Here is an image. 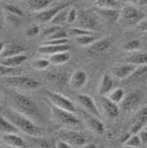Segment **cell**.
Returning <instances> with one entry per match:
<instances>
[{"label":"cell","instance_id":"cell-1","mask_svg":"<svg viewBox=\"0 0 147 148\" xmlns=\"http://www.w3.org/2000/svg\"><path fill=\"white\" fill-rule=\"evenodd\" d=\"M7 96H8L9 103L13 110H16L19 113L30 117L34 122L41 123L43 121L42 113L40 111L39 106L31 97L27 96L25 94L16 92V91L7 92Z\"/></svg>","mask_w":147,"mask_h":148},{"label":"cell","instance_id":"cell-2","mask_svg":"<svg viewBox=\"0 0 147 148\" xmlns=\"http://www.w3.org/2000/svg\"><path fill=\"white\" fill-rule=\"evenodd\" d=\"M2 113H3V116L8 118L22 133L32 136L34 138H40L43 136L42 128L30 117L19 113L13 108H5L2 110Z\"/></svg>","mask_w":147,"mask_h":148},{"label":"cell","instance_id":"cell-3","mask_svg":"<svg viewBox=\"0 0 147 148\" xmlns=\"http://www.w3.org/2000/svg\"><path fill=\"white\" fill-rule=\"evenodd\" d=\"M51 117L55 123L62 125L64 128L76 130V128H80L82 125L79 117L75 115V113L60 108L55 105L51 106Z\"/></svg>","mask_w":147,"mask_h":148},{"label":"cell","instance_id":"cell-4","mask_svg":"<svg viewBox=\"0 0 147 148\" xmlns=\"http://www.w3.org/2000/svg\"><path fill=\"white\" fill-rule=\"evenodd\" d=\"M3 84L12 88H22V90H37L40 87V83L36 79L22 74L7 76L3 79Z\"/></svg>","mask_w":147,"mask_h":148},{"label":"cell","instance_id":"cell-5","mask_svg":"<svg viewBox=\"0 0 147 148\" xmlns=\"http://www.w3.org/2000/svg\"><path fill=\"white\" fill-rule=\"evenodd\" d=\"M145 13L138 10L133 5H127L121 10V16L118 19V22L124 27H132L137 25L142 20L145 19Z\"/></svg>","mask_w":147,"mask_h":148},{"label":"cell","instance_id":"cell-6","mask_svg":"<svg viewBox=\"0 0 147 148\" xmlns=\"http://www.w3.org/2000/svg\"><path fill=\"white\" fill-rule=\"evenodd\" d=\"M75 23L78 27L90 31L98 30L100 28V21L96 13L92 12L90 10H79Z\"/></svg>","mask_w":147,"mask_h":148},{"label":"cell","instance_id":"cell-7","mask_svg":"<svg viewBox=\"0 0 147 148\" xmlns=\"http://www.w3.org/2000/svg\"><path fill=\"white\" fill-rule=\"evenodd\" d=\"M59 136L61 137V139L69 143L71 148L84 147L87 143V138L85 136L80 132L72 130V128H63L59 132Z\"/></svg>","mask_w":147,"mask_h":148},{"label":"cell","instance_id":"cell-8","mask_svg":"<svg viewBox=\"0 0 147 148\" xmlns=\"http://www.w3.org/2000/svg\"><path fill=\"white\" fill-rule=\"evenodd\" d=\"M47 96L50 99V102L53 105L63 108V110H67L72 113H76V106L73 102L70 99H67V96L62 95L60 93H54V92H47Z\"/></svg>","mask_w":147,"mask_h":148},{"label":"cell","instance_id":"cell-9","mask_svg":"<svg viewBox=\"0 0 147 148\" xmlns=\"http://www.w3.org/2000/svg\"><path fill=\"white\" fill-rule=\"evenodd\" d=\"M76 101L89 114L94 115L98 118L101 117V113H100L98 105L91 96H89L86 94H79V95H76Z\"/></svg>","mask_w":147,"mask_h":148},{"label":"cell","instance_id":"cell-10","mask_svg":"<svg viewBox=\"0 0 147 148\" xmlns=\"http://www.w3.org/2000/svg\"><path fill=\"white\" fill-rule=\"evenodd\" d=\"M100 106L106 117L115 118L120 115V106L115 102L111 101L107 96H101L100 99Z\"/></svg>","mask_w":147,"mask_h":148},{"label":"cell","instance_id":"cell-11","mask_svg":"<svg viewBox=\"0 0 147 148\" xmlns=\"http://www.w3.org/2000/svg\"><path fill=\"white\" fill-rule=\"evenodd\" d=\"M87 80H89V77H87V74H86L85 71H83L81 69H78V70H75L72 73L69 83H70V86L72 87V88L80 90V88H82L85 85Z\"/></svg>","mask_w":147,"mask_h":148},{"label":"cell","instance_id":"cell-12","mask_svg":"<svg viewBox=\"0 0 147 148\" xmlns=\"http://www.w3.org/2000/svg\"><path fill=\"white\" fill-rule=\"evenodd\" d=\"M96 13L98 17H101L109 22H115L120 19L121 10L117 8H98Z\"/></svg>","mask_w":147,"mask_h":148},{"label":"cell","instance_id":"cell-13","mask_svg":"<svg viewBox=\"0 0 147 148\" xmlns=\"http://www.w3.org/2000/svg\"><path fill=\"white\" fill-rule=\"evenodd\" d=\"M136 66L137 65L132 64V63H127V64H124V65H118V66L112 69V73L117 79L125 80V79H128L129 75L134 72Z\"/></svg>","mask_w":147,"mask_h":148},{"label":"cell","instance_id":"cell-14","mask_svg":"<svg viewBox=\"0 0 147 148\" xmlns=\"http://www.w3.org/2000/svg\"><path fill=\"white\" fill-rule=\"evenodd\" d=\"M84 119H85V123H86V125H87V127L91 130H93L94 133L100 134V135L104 134V132H105L104 124L101 122V119L98 117L87 113V115L84 116Z\"/></svg>","mask_w":147,"mask_h":148},{"label":"cell","instance_id":"cell-15","mask_svg":"<svg viewBox=\"0 0 147 148\" xmlns=\"http://www.w3.org/2000/svg\"><path fill=\"white\" fill-rule=\"evenodd\" d=\"M67 6H69V3H67V5H62V6L53 7V8H47V9H44V10L40 11V12H37V20H39V21L42 22V23L50 22L56 13Z\"/></svg>","mask_w":147,"mask_h":148},{"label":"cell","instance_id":"cell-16","mask_svg":"<svg viewBox=\"0 0 147 148\" xmlns=\"http://www.w3.org/2000/svg\"><path fill=\"white\" fill-rule=\"evenodd\" d=\"M1 139L3 140L7 146L13 148H23L25 147V142L18 136L16 133H11V134H2L1 135Z\"/></svg>","mask_w":147,"mask_h":148},{"label":"cell","instance_id":"cell-17","mask_svg":"<svg viewBox=\"0 0 147 148\" xmlns=\"http://www.w3.org/2000/svg\"><path fill=\"white\" fill-rule=\"evenodd\" d=\"M70 50V45L69 43L60 44V45H53V44H44L43 43L41 47H39L38 52L41 54H47V56H52L59 52H63V51H69Z\"/></svg>","mask_w":147,"mask_h":148},{"label":"cell","instance_id":"cell-18","mask_svg":"<svg viewBox=\"0 0 147 148\" xmlns=\"http://www.w3.org/2000/svg\"><path fill=\"white\" fill-rule=\"evenodd\" d=\"M25 48L23 47L22 43L12 42V43L7 44L0 56H1V58H8V56H17V54H21V53H25Z\"/></svg>","mask_w":147,"mask_h":148},{"label":"cell","instance_id":"cell-19","mask_svg":"<svg viewBox=\"0 0 147 148\" xmlns=\"http://www.w3.org/2000/svg\"><path fill=\"white\" fill-rule=\"evenodd\" d=\"M113 88H114L113 79L111 77L109 74L103 75L102 80L100 82V86H98V94H100V96H106Z\"/></svg>","mask_w":147,"mask_h":148},{"label":"cell","instance_id":"cell-20","mask_svg":"<svg viewBox=\"0 0 147 148\" xmlns=\"http://www.w3.org/2000/svg\"><path fill=\"white\" fill-rule=\"evenodd\" d=\"M139 99H141V95L138 93L136 92L129 93L127 95H125L124 99L121 102L122 108H124L125 111H128V110L134 108L135 106L139 103Z\"/></svg>","mask_w":147,"mask_h":148},{"label":"cell","instance_id":"cell-21","mask_svg":"<svg viewBox=\"0 0 147 148\" xmlns=\"http://www.w3.org/2000/svg\"><path fill=\"white\" fill-rule=\"evenodd\" d=\"M111 44H112V41L109 38H105V39H100V40H96L94 43H92L90 45V52L92 53H101V52H104L106 50L110 49Z\"/></svg>","mask_w":147,"mask_h":148},{"label":"cell","instance_id":"cell-22","mask_svg":"<svg viewBox=\"0 0 147 148\" xmlns=\"http://www.w3.org/2000/svg\"><path fill=\"white\" fill-rule=\"evenodd\" d=\"M25 61H27V56L25 53H21V54H17V56L2 58L0 64L8 65V66H21Z\"/></svg>","mask_w":147,"mask_h":148},{"label":"cell","instance_id":"cell-23","mask_svg":"<svg viewBox=\"0 0 147 148\" xmlns=\"http://www.w3.org/2000/svg\"><path fill=\"white\" fill-rule=\"evenodd\" d=\"M147 79V64L145 65H137L134 72L129 75L128 81L133 83H139Z\"/></svg>","mask_w":147,"mask_h":148},{"label":"cell","instance_id":"cell-24","mask_svg":"<svg viewBox=\"0 0 147 148\" xmlns=\"http://www.w3.org/2000/svg\"><path fill=\"white\" fill-rule=\"evenodd\" d=\"M19 130L13 125L9 119L2 115H0V134H18Z\"/></svg>","mask_w":147,"mask_h":148},{"label":"cell","instance_id":"cell-25","mask_svg":"<svg viewBox=\"0 0 147 148\" xmlns=\"http://www.w3.org/2000/svg\"><path fill=\"white\" fill-rule=\"evenodd\" d=\"M52 0H28V7L34 12H40L44 9L49 8Z\"/></svg>","mask_w":147,"mask_h":148},{"label":"cell","instance_id":"cell-26","mask_svg":"<svg viewBox=\"0 0 147 148\" xmlns=\"http://www.w3.org/2000/svg\"><path fill=\"white\" fill-rule=\"evenodd\" d=\"M69 10H70V5L67 7H64L63 9H61V10H60V11L52 18V20L50 21L51 25H61L62 23L67 22V13H69Z\"/></svg>","mask_w":147,"mask_h":148},{"label":"cell","instance_id":"cell-27","mask_svg":"<svg viewBox=\"0 0 147 148\" xmlns=\"http://www.w3.org/2000/svg\"><path fill=\"white\" fill-rule=\"evenodd\" d=\"M69 60H70V53H69V51H63V52H59V53L52 54V56H50V59H49L50 63H52L54 65L64 64V63L69 62Z\"/></svg>","mask_w":147,"mask_h":148},{"label":"cell","instance_id":"cell-28","mask_svg":"<svg viewBox=\"0 0 147 148\" xmlns=\"http://www.w3.org/2000/svg\"><path fill=\"white\" fill-rule=\"evenodd\" d=\"M21 72L22 70L20 66H8V65L0 64V76L1 77L18 75V74H21Z\"/></svg>","mask_w":147,"mask_h":148},{"label":"cell","instance_id":"cell-29","mask_svg":"<svg viewBox=\"0 0 147 148\" xmlns=\"http://www.w3.org/2000/svg\"><path fill=\"white\" fill-rule=\"evenodd\" d=\"M127 62L135 65H145L147 64V52H136L129 56Z\"/></svg>","mask_w":147,"mask_h":148},{"label":"cell","instance_id":"cell-30","mask_svg":"<svg viewBox=\"0 0 147 148\" xmlns=\"http://www.w3.org/2000/svg\"><path fill=\"white\" fill-rule=\"evenodd\" d=\"M106 96H107L111 101L115 102L116 104H121V102H122L123 99H124V97H125V92H124V90L121 88V87H116V88H113Z\"/></svg>","mask_w":147,"mask_h":148},{"label":"cell","instance_id":"cell-31","mask_svg":"<svg viewBox=\"0 0 147 148\" xmlns=\"http://www.w3.org/2000/svg\"><path fill=\"white\" fill-rule=\"evenodd\" d=\"M98 40V37L94 34H85V36H80V37L75 38V41L79 44L83 45V47H90L92 43H94Z\"/></svg>","mask_w":147,"mask_h":148},{"label":"cell","instance_id":"cell-32","mask_svg":"<svg viewBox=\"0 0 147 148\" xmlns=\"http://www.w3.org/2000/svg\"><path fill=\"white\" fill-rule=\"evenodd\" d=\"M124 145H125L126 147L138 148V147H141L143 144H142V140H141V138H139V135H138V134H132V135L129 136L128 138L124 142Z\"/></svg>","mask_w":147,"mask_h":148},{"label":"cell","instance_id":"cell-33","mask_svg":"<svg viewBox=\"0 0 147 148\" xmlns=\"http://www.w3.org/2000/svg\"><path fill=\"white\" fill-rule=\"evenodd\" d=\"M142 43L139 40L134 39V40H129L126 43L123 44V49L125 51H129V52H134V51H138L141 49Z\"/></svg>","mask_w":147,"mask_h":148},{"label":"cell","instance_id":"cell-34","mask_svg":"<svg viewBox=\"0 0 147 148\" xmlns=\"http://www.w3.org/2000/svg\"><path fill=\"white\" fill-rule=\"evenodd\" d=\"M69 36H72V37L76 38L80 37V36H85V34H91L92 32L90 30H86V29H83V28H80V27H73V28H70L69 30Z\"/></svg>","mask_w":147,"mask_h":148},{"label":"cell","instance_id":"cell-35","mask_svg":"<svg viewBox=\"0 0 147 148\" xmlns=\"http://www.w3.org/2000/svg\"><path fill=\"white\" fill-rule=\"evenodd\" d=\"M98 8H117L118 1L117 0H98L95 2Z\"/></svg>","mask_w":147,"mask_h":148},{"label":"cell","instance_id":"cell-36","mask_svg":"<svg viewBox=\"0 0 147 148\" xmlns=\"http://www.w3.org/2000/svg\"><path fill=\"white\" fill-rule=\"evenodd\" d=\"M49 65L50 61L45 59H37V60H33L31 63V66L36 70H45Z\"/></svg>","mask_w":147,"mask_h":148},{"label":"cell","instance_id":"cell-37","mask_svg":"<svg viewBox=\"0 0 147 148\" xmlns=\"http://www.w3.org/2000/svg\"><path fill=\"white\" fill-rule=\"evenodd\" d=\"M6 20L9 25H13V27H17V25H20V16H17V14H13V13L7 12L6 11Z\"/></svg>","mask_w":147,"mask_h":148},{"label":"cell","instance_id":"cell-38","mask_svg":"<svg viewBox=\"0 0 147 148\" xmlns=\"http://www.w3.org/2000/svg\"><path fill=\"white\" fill-rule=\"evenodd\" d=\"M5 10H6L7 12L13 13V14H17V16H20V17L23 16V11L19 7L14 6V5H6L5 6Z\"/></svg>","mask_w":147,"mask_h":148},{"label":"cell","instance_id":"cell-39","mask_svg":"<svg viewBox=\"0 0 147 148\" xmlns=\"http://www.w3.org/2000/svg\"><path fill=\"white\" fill-rule=\"evenodd\" d=\"M67 36H69L67 31H65L64 29H62V28H60L59 30L55 31L53 34H51L47 40H50V39H65V38H67Z\"/></svg>","mask_w":147,"mask_h":148},{"label":"cell","instance_id":"cell-40","mask_svg":"<svg viewBox=\"0 0 147 148\" xmlns=\"http://www.w3.org/2000/svg\"><path fill=\"white\" fill-rule=\"evenodd\" d=\"M78 18V10L75 8H70L69 13H67V22L69 23H74Z\"/></svg>","mask_w":147,"mask_h":148},{"label":"cell","instance_id":"cell-41","mask_svg":"<svg viewBox=\"0 0 147 148\" xmlns=\"http://www.w3.org/2000/svg\"><path fill=\"white\" fill-rule=\"evenodd\" d=\"M65 43H69L67 38H65V39H50V40H47L44 42V44H53V45H60V44Z\"/></svg>","mask_w":147,"mask_h":148},{"label":"cell","instance_id":"cell-42","mask_svg":"<svg viewBox=\"0 0 147 148\" xmlns=\"http://www.w3.org/2000/svg\"><path fill=\"white\" fill-rule=\"evenodd\" d=\"M60 28H61L60 25H52V27H50V28H47V29H44V31L42 32V34L45 38H47V39H48V38H49L51 34H53L55 31L59 30Z\"/></svg>","mask_w":147,"mask_h":148},{"label":"cell","instance_id":"cell-43","mask_svg":"<svg viewBox=\"0 0 147 148\" xmlns=\"http://www.w3.org/2000/svg\"><path fill=\"white\" fill-rule=\"evenodd\" d=\"M39 32H40L39 27H38V25H33V27H31V28H29L28 30L25 31V36L29 38H32V37H34V36H37Z\"/></svg>","mask_w":147,"mask_h":148},{"label":"cell","instance_id":"cell-44","mask_svg":"<svg viewBox=\"0 0 147 148\" xmlns=\"http://www.w3.org/2000/svg\"><path fill=\"white\" fill-rule=\"evenodd\" d=\"M138 135H139V138H141V140H142V144H143V145H147V130L143 128V130L138 133Z\"/></svg>","mask_w":147,"mask_h":148},{"label":"cell","instance_id":"cell-45","mask_svg":"<svg viewBox=\"0 0 147 148\" xmlns=\"http://www.w3.org/2000/svg\"><path fill=\"white\" fill-rule=\"evenodd\" d=\"M137 29L141 31H145L147 32V19L145 18L144 20H142L141 22L137 25Z\"/></svg>","mask_w":147,"mask_h":148},{"label":"cell","instance_id":"cell-46","mask_svg":"<svg viewBox=\"0 0 147 148\" xmlns=\"http://www.w3.org/2000/svg\"><path fill=\"white\" fill-rule=\"evenodd\" d=\"M55 147L56 148H71V146H70V144H69V143H67L65 140H63V139H61L60 142L56 143Z\"/></svg>","mask_w":147,"mask_h":148},{"label":"cell","instance_id":"cell-47","mask_svg":"<svg viewBox=\"0 0 147 148\" xmlns=\"http://www.w3.org/2000/svg\"><path fill=\"white\" fill-rule=\"evenodd\" d=\"M129 5H138V0H125Z\"/></svg>","mask_w":147,"mask_h":148},{"label":"cell","instance_id":"cell-48","mask_svg":"<svg viewBox=\"0 0 147 148\" xmlns=\"http://www.w3.org/2000/svg\"><path fill=\"white\" fill-rule=\"evenodd\" d=\"M139 6H147V0H138Z\"/></svg>","mask_w":147,"mask_h":148},{"label":"cell","instance_id":"cell-49","mask_svg":"<svg viewBox=\"0 0 147 148\" xmlns=\"http://www.w3.org/2000/svg\"><path fill=\"white\" fill-rule=\"evenodd\" d=\"M5 47H6L5 43H3L2 41H0V54L2 53V51H3V49H5Z\"/></svg>","mask_w":147,"mask_h":148},{"label":"cell","instance_id":"cell-50","mask_svg":"<svg viewBox=\"0 0 147 148\" xmlns=\"http://www.w3.org/2000/svg\"><path fill=\"white\" fill-rule=\"evenodd\" d=\"M3 27V18H2V16L0 14V29Z\"/></svg>","mask_w":147,"mask_h":148},{"label":"cell","instance_id":"cell-51","mask_svg":"<svg viewBox=\"0 0 147 148\" xmlns=\"http://www.w3.org/2000/svg\"><path fill=\"white\" fill-rule=\"evenodd\" d=\"M143 128H144V130H147V124H146V125H144V127H143Z\"/></svg>","mask_w":147,"mask_h":148},{"label":"cell","instance_id":"cell-52","mask_svg":"<svg viewBox=\"0 0 147 148\" xmlns=\"http://www.w3.org/2000/svg\"><path fill=\"white\" fill-rule=\"evenodd\" d=\"M90 1H92V2H94V3H95V2L98 1V0H90Z\"/></svg>","mask_w":147,"mask_h":148},{"label":"cell","instance_id":"cell-53","mask_svg":"<svg viewBox=\"0 0 147 148\" xmlns=\"http://www.w3.org/2000/svg\"><path fill=\"white\" fill-rule=\"evenodd\" d=\"M0 99H1V94H0Z\"/></svg>","mask_w":147,"mask_h":148},{"label":"cell","instance_id":"cell-54","mask_svg":"<svg viewBox=\"0 0 147 148\" xmlns=\"http://www.w3.org/2000/svg\"><path fill=\"white\" fill-rule=\"evenodd\" d=\"M18 1H21V0H18Z\"/></svg>","mask_w":147,"mask_h":148},{"label":"cell","instance_id":"cell-55","mask_svg":"<svg viewBox=\"0 0 147 148\" xmlns=\"http://www.w3.org/2000/svg\"><path fill=\"white\" fill-rule=\"evenodd\" d=\"M0 139H1V138H0Z\"/></svg>","mask_w":147,"mask_h":148}]
</instances>
